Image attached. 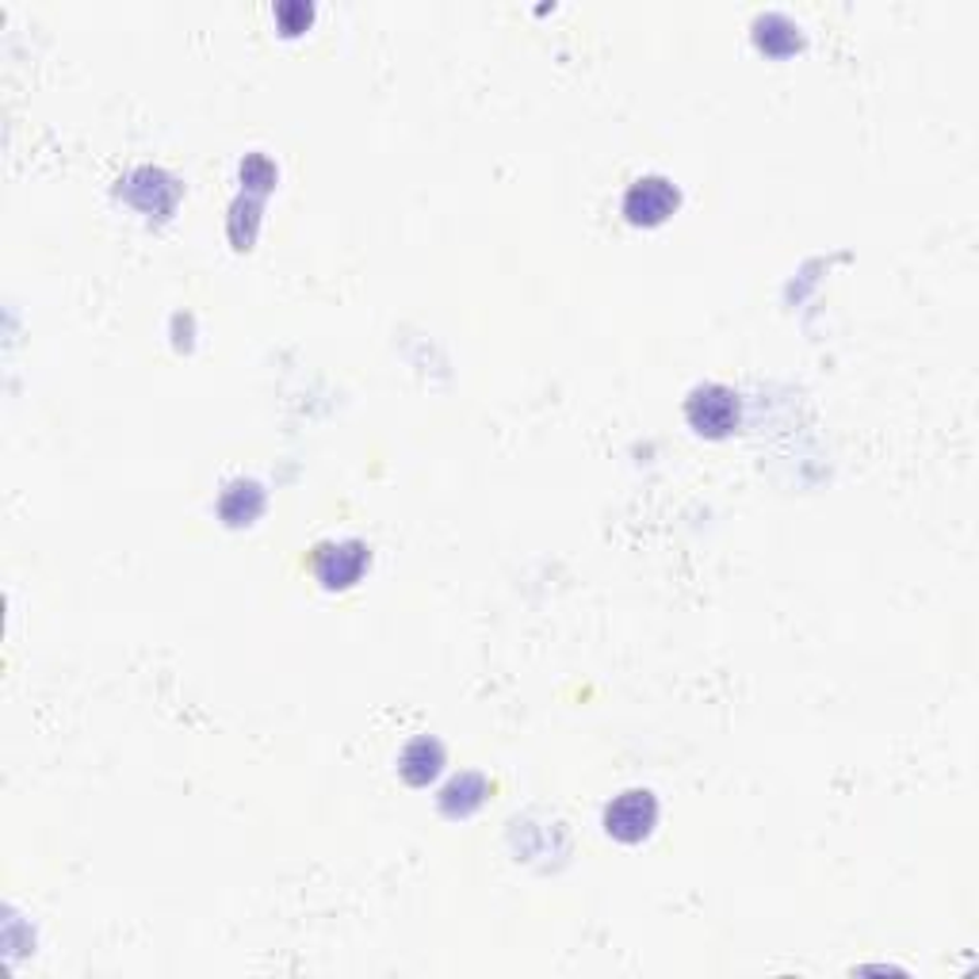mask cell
<instances>
[{
  "label": "cell",
  "mask_w": 979,
  "mask_h": 979,
  "mask_svg": "<svg viewBox=\"0 0 979 979\" xmlns=\"http://www.w3.org/2000/svg\"><path fill=\"white\" fill-rule=\"evenodd\" d=\"M688 425L704 436H727L734 425H739V402H734V390L719 387V382H708V387H696L693 398L685 402Z\"/></svg>",
  "instance_id": "1"
},
{
  "label": "cell",
  "mask_w": 979,
  "mask_h": 979,
  "mask_svg": "<svg viewBox=\"0 0 979 979\" xmlns=\"http://www.w3.org/2000/svg\"><path fill=\"white\" fill-rule=\"evenodd\" d=\"M654 818H658L654 795L635 788V792H624L609 803V811H604V830H609L616 841H639L650 834Z\"/></svg>",
  "instance_id": "2"
},
{
  "label": "cell",
  "mask_w": 979,
  "mask_h": 979,
  "mask_svg": "<svg viewBox=\"0 0 979 979\" xmlns=\"http://www.w3.org/2000/svg\"><path fill=\"white\" fill-rule=\"evenodd\" d=\"M677 207V188L662 176H647V180H635L624 196V214L635 226H658L665 222Z\"/></svg>",
  "instance_id": "3"
},
{
  "label": "cell",
  "mask_w": 979,
  "mask_h": 979,
  "mask_svg": "<svg viewBox=\"0 0 979 979\" xmlns=\"http://www.w3.org/2000/svg\"><path fill=\"white\" fill-rule=\"evenodd\" d=\"M364 563H367V547L356 540L321 543V547L314 551V574H318L321 586H329V589L352 586V581L359 578V570H364Z\"/></svg>",
  "instance_id": "4"
},
{
  "label": "cell",
  "mask_w": 979,
  "mask_h": 979,
  "mask_svg": "<svg viewBox=\"0 0 979 979\" xmlns=\"http://www.w3.org/2000/svg\"><path fill=\"white\" fill-rule=\"evenodd\" d=\"M440 765H444L440 742L413 739L410 746H405V754H402V777L410 780V785H428V780L440 772Z\"/></svg>",
  "instance_id": "5"
},
{
  "label": "cell",
  "mask_w": 979,
  "mask_h": 979,
  "mask_svg": "<svg viewBox=\"0 0 979 979\" xmlns=\"http://www.w3.org/2000/svg\"><path fill=\"white\" fill-rule=\"evenodd\" d=\"M260 505H264V494H260L257 482H234V486L222 494L219 509L229 524H249V520L260 512Z\"/></svg>",
  "instance_id": "6"
},
{
  "label": "cell",
  "mask_w": 979,
  "mask_h": 979,
  "mask_svg": "<svg viewBox=\"0 0 979 979\" xmlns=\"http://www.w3.org/2000/svg\"><path fill=\"white\" fill-rule=\"evenodd\" d=\"M482 795H486V785H482V777H474V772H467V777L451 780L448 788H444L440 803L448 815H467V811H474L482 803Z\"/></svg>",
  "instance_id": "7"
},
{
  "label": "cell",
  "mask_w": 979,
  "mask_h": 979,
  "mask_svg": "<svg viewBox=\"0 0 979 979\" xmlns=\"http://www.w3.org/2000/svg\"><path fill=\"white\" fill-rule=\"evenodd\" d=\"M757 43L772 54H788L800 46V27H792L785 15H769V20L757 23Z\"/></svg>",
  "instance_id": "8"
},
{
  "label": "cell",
  "mask_w": 979,
  "mask_h": 979,
  "mask_svg": "<svg viewBox=\"0 0 979 979\" xmlns=\"http://www.w3.org/2000/svg\"><path fill=\"white\" fill-rule=\"evenodd\" d=\"M241 180H245V184H252V188L264 191V188H272L275 173H272V165H268L264 157H249V161H245V165H241Z\"/></svg>",
  "instance_id": "9"
},
{
  "label": "cell",
  "mask_w": 979,
  "mask_h": 979,
  "mask_svg": "<svg viewBox=\"0 0 979 979\" xmlns=\"http://www.w3.org/2000/svg\"><path fill=\"white\" fill-rule=\"evenodd\" d=\"M280 20H283V31H287V35H295V31H303V23H310V8H306V4H283L280 8Z\"/></svg>",
  "instance_id": "10"
}]
</instances>
